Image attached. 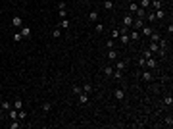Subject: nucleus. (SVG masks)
<instances>
[{"label":"nucleus","instance_id":"f257e3e1","mask_svg":"<svg viewBox=\"0 0 173 129\" xmlns=\"http://www.w3.org/2000/svg\"><path fill=\"white\" fill-rule=\"evenodd\" d=\"M156 65H158V62L154 60V56H152V58H148V60L144 62V67H148V69H156Z\"/></svg>","mask_w":173,"mask_h":129},{"label":"nucleus","instance_id":"f03ea898","mask_svg":"<svg viewBox=\"0 0 173 129\" xmlns=\"http://www.w3.org/2000/svg\"><path fill=\"white\" fill-rule=\"evenodd\" d=\"M12 25H14L15 29H21V27H23V19L19 17V15H14V19H12Z\"/></svg>","mask_w":173,"mask_h":129},{"label":"nucleus","instance_id":"7ed1b4c3","mask_svg":"<svg viewBox=\"0 0 173 129\" xmlns=\"http://www.w3.org/2000/svg\"><path fill=\"white\" fill-rule=\"evenodd\" d=\"M133 27L137 29V31H140V29L144 27V19H142V17H137V19H133Z\"/></svg>","mask_w":173,"mask_h":129},{"label":"nucleus","instance_id":"20e7f679","mask_svg":"<svg viewBox=\"0 0 173 129\" xmlns=\"http://www.w3.org/2000/svg\"><path fill=\"white\" fill-rule=\"evenodd\" d=\"M123 27L125 29L133 27V15H125V17H123Z\"/></svg>","mask_w":173,"mask_h":129},{"label":"nucleus","instance_id":"39448f33","mask_svg":"<svg viewBox=\"0 0 173 129\" xmlns=\"http://www.w3.org/2000/svg\"><path fill=\"white\" fill-rule=\"evenodd\" d=\"M140 31H142V35H144V37H150V35H152V27H148L146 23H144V27L140 29Z\"/></svg>","mask_w":173,"mask_h":129},{"label":"nucleus","instance_id":"423d86ee","mask_svg":"<svg viewBox=\"0 0 173 129\" xmlns=\"http://www.w3.org/2000/svg\"><path fill=\"white\" fill-rule=\"evenodd\" d=\"M19 33H21V37H23V39H25V37H29V35H31V29H29V27H25V25H23V27L19 29Z\"/></svg>","mask_w":173,"mask_h":129},{"label":"nucleus","instance_id":"0eeeda50","mask_svg":"<svg viewBox=\"0 0 173 129\" xmlns=\"http://www.w3.org/2000/svg\"><path fill=\"white\" fill-rule=\"evenodd\" d=\"M140 77H142V81H150V79H152V73H150V69L142 71V75H140Z\"/></svg>","mask_w":173,"mask_h":129},{"label":"nucleus","instance_id":"6e6552de","mask_svg":"<svg viewBox=\"0 0 173 129\" xmlns=\"http://www.w3.org/2000/svg\"><path fill=\"white\" fill-rule=\"evenodd\" d=\"M164 15H166V12H164V8H160V10H156V14H154V17H156V19H162Z\"/></svg>","mask_w":173,"mask_h":129},{"label":"nucleus","instance_id":"1a4fd4ad","mask_svg":"<svg viewBox=\"0 0 173 129\" xmlns=\"http://www.w3.org/2000/svg\"><path fill=\"white\" fill-rule=\"evenodd\" d=\"M114 96L117 98V100H123V91H121V89H115V91H114Z\"/></svg>","mask_w":173,"mask_h":129},{"label":"nucleus","instance_id":"9d476101","mask_svg":"<svg viewBox=\"0 0 173 129\" xmlns=\"http://www.w3.org/2000/svg\"><path fill=\"white\" fill-rule=\"evenodd\" d=\"M119 39H121L123 44H129V35L127 33H119Z\"/></svg>","mask_w":173,"mask_h":129},{"label":"nucleus","instance_id":"9b49d317","mask_svg":"<svg viewBox=\"0 0 173 129\" xmlns=\"http://www.w3.org/2000/svg\"><path fill=\"white\" fill-rule=\"evenodd\" d=\"M150 6L156 8V10H160V8H162V0H150Z\"/></svg>","mask_w":173,"mask_h":129},{"label":"nucleus","instance_id":"f8f14e48","mask_svg":"<svg viewBox=\"0 0 173 129\" xmlns=\"http://www.w3.org/2000/svg\"><path fill=\"white\" fill-rule=\"evenodd\" d=\"M8 116H10V120H17V110H8Z\"/></svg>","mask_w":173,"mask_h":129},{"label":"nucleus","instance_id":"ddd939ff","mask_svg":"<svg viewBox=\"0 0 173 129\" xmlns=\"http://www.w3.org/2000/svg\"><path fill=\"white\" fill-rule=\"evenodd\" d=\"M135 14H137L138 17H144V15H146V10H144V8H140V6H138V8H137V12H135Z\"/></svg>","mask_w":173,"mask_h":129},{"label":"nucleus","instance_id":"4468645a","mask_svg":"<svg viewBox=\"0 0 173 129\" xmlns=\"http://www.w3.org/2000/svg\"><path fill=\"white\" fill-rule=\"evenodd\" d=\"M148 50H150L152 54H154V52H158V50H160V46H158V43H150V48H148Z\"/></svg>","mask_w":173,"mask_h":129},{"label":"nucleus","instance_id":"2eb2a0df","mask_svg":"<svg viewBox=\"0 0 173 129\" xmlns=\"http://www.w3.org/2000/svg\"><path fill=\"white\" fill-rule=\"evenodd\" d=\"M79 100H81V104H85V102L88 100V93H81L79 94Z\"/></svg>","mask_w":173,"mask_h":129},{"label":"nucleus","instance_id":"dca6fc26","mask_svg":"<svg viewBox=\"0 0 173 129\" xmlns=\"http://www.w3.org/2000/svg\"><path fill=\"white\" fill-rule=\"evenodd\" d=\"M88 19H90V21H98V12H90V14H88Z\"/></svg>","mask_w":173,"mask_h":129},{"label":"nucleus","instance_id":"f3484780","mask_svg":"<svg viewBox=\"0 0 173 129\" xmlns=\"http://www.w3.org/2000/svg\"><path fill=\"white\" fill-rule=\"evenodd\" d=\"M115 58H117V52L110 48V50H108V60H115Z\"/></svg>","mask_w":173,"mask_h":129},{"label":"nucleus","instance_id":"a211bd4d","mask_svg":"<svg viewBox=\"0 0 173 129\" xmlns=\"http://www.w3.org/2000/svg\"><path fill=\"white\" fill-rule=\"evenodd\" d=\"M160 39H162V37H160L158 33H152V35H150V43H158Z\"/></svg>","mask_w":173,"mask_h":129},{"label":"nucleus","instance_id":"6ab92c4d","mask_svg":"<svg viewBox=\"0 0 173 129\" xmlns=\"http://www.w3.org/2000/svg\"><path fill=\"white\" fill-rule=\"evenodd\" d=\"M104 8H106V10H112V8H114V0H106V2H104Z\"/></svg>","mask_w":173,"mask_h":129},{"label":"nucleus","instance_id":"aec40b11","mask_svg":"<svg viewBox=\"0 0 173 129\" xmlns=\"http://www.w3.org/2000/svg\"><path fill=\"white\" fill-rule=\"evenodd\" d=\"M137 8H138V4H137V2H131V4H129V10L133 12V14L137 12Z\"/></svg>","mask_w":173,"mask_h":129},{"label":"nucleus","instance_id":"412c9836","mask_svg":"<svg viewBox=\"0 0 173 129\" xmlns=\"http://www.w3.org/2000/svg\"><path fill=\"white\" fill-rule=\"evenodd\" d=\"M94 31H96V33H102V31H104V25H102V23H96V25H94Z\"/></svg>","mask_w":173,"mask_h":129},{"label":"nucleus","instance_id":"4be33fe9","mask_svg":"<svg viewBox=\"0 0 173 129\" xmlns=\"http://www.w3.org/2000/svg\"><path fill=\"white\" fill-rule=\"evenodd\" d=\"M138 39V33L137 31H131V35H129V41H137Z\"/></svg>","mask_w":173,"mask_h":129},{"label":"nucleus","instance_id":"5701e85b","mask_svg":"<svg viewBox=\"0 0 173 129\" xmlns=\"http://www.w3.org/2000/svg\"><path fill=\"white\" fill-rule=\"evenodd\" d=\"M43 110H44V112H50V110H52V104H50V102H44V104H43Z\"/></svg>","mask_w":173,"mask_h":129},{"label":"nucleus","instance_id":"b1692460","mask_svg":"<svg viewBox=\"0 0 173 129\" xmlns=\"http://www.w3.org/2000/svg\"><path fill=\"white\" fill-rule=\"evenodd\" d=\"M104 73H106L108 77H112V75H114V69H112L110 65H106V69H104Z\"/></svg>","mask_w":173,"mask_h":129},{"label":"nucleus","instance_id":"393cba45","mask_svg":"<svg viewBox=\"0 0 173 129\" xmlns=\"http://www.w3.org/2000/svg\"><path fill=\"white\" fill-rule=\"evenodd\" d=\"M0 108H2V110H10V108H12V104H10V102H8V100H4V102H2V106H0Z\"/></svg>","mask_w":173,"mask_h":129},{"label":"nucleus","instance_id":"a878e982","mask_svg":"<svg viewBox=\"0 0 173 129\" xmlns=\"http://www.w3.org/2000/svg\"><path fill=\"white\" fill-rule=\"evenodd\" d=\"M19 125H21V123L17 122V120H14V123H10V129H19Z\"/></svg>","mask_w":173,"mask_h":129},{"label":"nucleus","instance_id":"bb28decb","mask_svg":"<svg viewBox=\"0 0 173 129\" xmlns=\"http://www.w3.org/2000/svg\"><path fill=\"white\" fill-rule=\"evenodd\" d=\"M148 6H150V0H140V8H144V10H146Z\"/></svg>","mask_w":173,"mask_h":129},{"label":"nucleus","instance_id":"cd10ccee","mask_svg":"<svg viewBox=\"0 0 173 129\" xmlns=\"http://www.w3.org/2000/svg\"><path fill=\"white\" fill-rule=\"evenodd\" d=\"M115 69H119V71L125 69V62H117V64H115Z\"/></svg>","mask_w":173,"mask_h":129},{"label":"nucleus","instance_id":"c85d7f7f","mask_svg":"<svg viewBox=\"0 0 173 129\" xmlns=\"http://www.w3.org/2000/svg\"><path fill=\"white\" fill-rule=\"evenodd\" d=\"M69 27V21H67V17H64V19H62V29H67Z\"/></svg>","mask_w":173,"mask_h":129},{"label":"nucleus","instance_id":"c756f323","mask_svg":"<svg viewBox=\"0 0 173 129\" xmlns=\"http://www.w3.org/2000/svg\"><path fill=\"white\" fill-rule=\"evenodd\" d=\"M25 112H23V110H19V112H17V120H25Z\"/></svg>","mask_w":173,"mask_h":129},{"label":"nucleus","instance_id":"7c9ffc66","mask_svg":"<svg viewBox=\"0 0 173 129\" xmlns=\"http://www.w3.org/2000/svg\"><path fill=\"white\" fill-rule=\"evenodd\" d=\"M164 102H166L167 106H171V104H173V98H171V96H166V98H164Z\"/></svg>","mask_w":173,"mask_h":129},{"label":"nucleus","instance_id":"2f4dec72","mask_svg":"<svg viewBox=\"0 0 173 129\" xmlns=\"http://www.w3.org/2000/svg\"><path fill=\"white\" fill-rule=\"evenodd\" d=\"M21 39H23V37H21V33H15V35H14V41H15V43H19Z\"/></svg>","mask_w":173,"mask_h":129},{"label":"nucleus","instance_id":"473e14b6","mask_svg":"<svg viewBox=\"0 0 173 129\" xmlns=\"http://www.w3.org/2000/svg\"><path fill=\"white\" fill-rule=\"evenodd\" d=\"M117 37H119V29H114L112 31V39H117Z\"/></svg>","mask_w":173,"mask_h":129},{"label":"nucleus","instance_id":"72a5a7b5","mask_svg":"<svg viewBox=\"0 0 173 129\" xmlns=\"http://www.w3.org/2000/svg\"><path fill=\"white\" fill-rule=\"evenodd\" d=\"M83 93H90V85H88V83L83 85Z\"/></svg>","mask_w":173,"mask_h":129},{"label":"nucleus","instance_id":"f704fd0d","mask_svg":"<svg viewBox=\"0 0 173 129\" xmlns=\"http://www.w3.org/2000/svg\"><path fill=\"white\" fill-rule=\"evenodd\" d=\"M112 77H115V79H121V71H119V69H115V71H114V75H112Z\"/></svg>","mask_w":173,"mask_h":129},{"label":"nucleus","instance_id":"c9c22d12","mask_svg":"<svg viewBox=\"0 0 173 129\" xmlns=\"http://www.w3.org/2000/svg\"><path fill=\"white\" fill-rule=\"evenodd\" d=\"M21 106H23V102H21V100H15V104H14V108H15V110H19Z\"/></svg>","mask_w":173,"mask_h":129},{"label":"nucleus","instance_id":"e433bc0d","mask_svg":"<svg viewBox=\"0 0 173 129\" xmlns=\"http://www.w3.org/2000/svg\"><path fill=\"white\" fill-rule=\"evenodd\" d=\"M73 93H77V94H81V93H83V89H81V87H77V85H75V87H73Z\"/></svg>","mask_w":173,"mask_h":129},{"label":"nucleus","instance_id":"4c0bfd02","mask_svg":"<svg viewBox=\"0 0 173 129\" xmlns=\"http://www.w3.org/2000/svg\"><path fill=\"white\" fill-rule=\"evenodd\" d=\"M148 58H152V52L150 50H144V60H148Z\"/></svg>","mask_w":173,"mask_h":129},{"label":"nucleus","instance_id":"58836bf2","mask_svg":"<svg viewBox=\"0 0 173 129\" xmlns=\"http://www.w3.org/2000/svg\"><path fill=\"white\" fill-rule=\"evenodd\" d=\"M60 17H62V19H64V17H67V12H65V10H60Z\"/></svg>","mask_w":173,"mask_h":129},{"label":"nucleus","instance_id":"ea45409f","mask_svg":"<svg viewBox=\"0 0 173 129\" xmlns=\"http://www.w3.org/2000/svg\"><path fill=\"white\" fill-rule=\"evenodd\" d=\"M144 62H146V60H144V58H140V60L137 62V64H138V67H144Z\"/></svg>","mask_w":173,"mask_h":129},{"label":"nucleus","instance_id":"a19ab883","mask_svg":"<svg viewBox=\"0 0 173 129\" xmlns=\"http://www.w3.org/2000/svg\"><path fill=\"white\" fill-rule=\"evenodd\" d=\"M58 10H65V2H60V4H58Z\"/></svg>","mask_w":173,"mask_h":129},{"label":"nucleus","instance_id":"79ce46f5","mask_svg":"<svg viewBox=\"0 0 173 129\" xmlns=\"http://www.w3.org/2000/svg\"><path fill=\"white\" fill-rule=\"evenodd\" d=\"M52 37H56V39H58V37H60V29H56V31H52Z\"/></svg>","mask_w":173,"mask_h":129},{"label":"nucleus","instance_id":"37998d69","mask_svg":"<svg viewBox=\"0 0 173 129\" xmlns=\"http://www.w3.org/2000/svg\"><path fill=\"white\" fill-rule=\"evenodd\" d=\"M166 123H167V125H171V123H173V118H171V116H169V118H166Z\"/></svg>","mask_w":173,"mask_h":129},{"label":"nucleus","instance_id":"c03bdc74","mask_svg":"<svg viewBox=\"0 0 173 129\" xmlns=\"http://www.w3.org/2000/svg\"><path fill=\"white\" fill-rule=\"evenodd\" d=\"M0 120H2V108H0Z\"/></svg>","mask_w":173,"mask_h":129},{"label":"nucleus","instance_id":"a18cd8bd","mask_svg":"<svg viewBox=\"0 0 173 129\" xmlns=\"http://www.w3.org/2000/svg\"><path fill=\"white\" fill-rule=\"evenodd\" d=\"M17 2H25V0H17Z\"/></svg>","mask_w":173,"mask_h":129},{"label":"nucleus","instance_id":"49530a36","mask_svg":"<svg viewBox=\"0 0 173 129\" xmlns=\"http://www.w3.org/2000/svg\"><path fill=\"white\" fill-rule=\"evenodd\" d=\"M0 15H2V10H0Z\"/></svg>","mask_w":173,"mask_h":129},{"label":"nucleus","instance_id":"de8ad7c7","mask_svg":"<svg viewBox=\"0 0 173 129\" xmlns=\"http://www.w3.org/2000/svg\"><path fill=\"white\" fill-rule=\"evenodd\" d=\"M115 2H119V0H115Z\"/></svg>","mask_w":173,"mask_h":129},{"label":"nucleus","instance_id":"09e8293b","mask_svg":"<svg viewBox=\"0 0 173 129\" xmlns=\"http://www.w3.org/2000/svg\"><path fill=\"white\" fill-rule=\"evenodd\" d=\"M0 39H2V35H0Z\"/></svg>","mask_w":173,"mask_h":129}]
</instances>
